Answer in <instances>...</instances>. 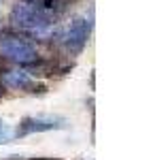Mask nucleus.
Returning a JSON list of instances; mask_svg holds the SVG:
<instances>
[{
    "label": "nucleus",
    "instance_id": "1",
    "mask_svg": "<svg viewBox=\"0 0 153 160\" xmlns=\"http://www.w3.org/2000/svg\"><path fill=\"white\" fill-rule=\"evenodd\" d=\"M53 15L38 9L34 2H19L11 11V24L19 30H30V32H43L53 24Z\"/></svg>",
    "mask_w": 153,
    "mask_h": 160
},
{
    "label": "nucleus",
    "instance_id": "2",
    "mask_svg": "<svg viewBox=\"0 0 153 160\" xmlns=\"http://www.w3.org/2000/svg\"><path fill=\"white\" fill-rule=\"evenodd\" d=\"M0 53L11 62H17L21 66H28L38 60L36 49L19 37H2L0 38Z\"/></svg>",
    "mask_w": 153,
    "mask_h": 160
},
{
    "label": "nucleus",
    "instance_id": "3",
    "mask_svg": "<svg viewBox=\"0 0 153 160\" xmlns=\"http://www.w3.org/2000/svg\"><path fill=\"white\" fill-rule=\"evenodd\" d=\"M68 124L60 115H40V118H24L19 126L13 130V137H28L32 132H49V130H62Z\"/></svg>",
    "mask_w": 153,
    "mask_h": 160
},
{
    "label": "nucleus",
    "instance_id": "4",
    "mask_svg": "<svg viewBox=\"0 0 153 160\" xmlns=\"http://www.w3.org/2000/svg\"><path fill=\"white\" fill-rule=\"evenodd\" d=\"M87 37H89V22L83 19V17H76V19H72L68 24V28L64 30V34H62L64 47L72 56H76L87 45Z\"/></svg>",
    "mask_w": 153,
    "mask_h": 160
},
{
    "label": "nucleus",
    "instance_id": "5",
    "mask_svg": "<svg viewBox=\"0 0 153 160\" xmlns=\"http://www.w3.org/2000/svg\"><path fill=\"white\" fill-rule=\"evenodd\" d=\"M0 83L7 88H15V90H28L32 94H36V92L38 94H45L47 92V88L36 86L32 81L30 73H26V71H4V73H0Z\"/></svg>",
    "mask_w": 153,
    "mask_h": 160
},
{
    "label": "nucleus",
    "instance_id": "6",
    "mask_svg": "<svg viewBox=\"0 0 153 160\" xmlns=\"http://www.w3.org/2000/svg\"><path fill=\"white\" fill-rule=\"evenodd\" d=\"M11 139H13L11 126L4 122V120H0V145H2V143H11Z\"/></svg>",
    "mask_w": 153,
    "mask_h": 160
},
{
    "label": "nucleus",
    "instance_id": "7",
    "mask_svg": "<svg viewBox=\"0 0 153 160\" xmlns=\"http://www.w3.org/2000/svg\"><path fill=\"white\" fill-rule=\"evenodd\" d=\"M30 160H53V158H30Z\"/></svg>",
    "mask_w": 153,
    "mask_h": 160
}]
</instances>
